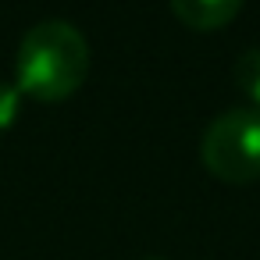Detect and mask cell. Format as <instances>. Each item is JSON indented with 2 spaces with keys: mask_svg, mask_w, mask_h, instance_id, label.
<instances>
[{
  "mask_svg": "<svg viewBox=\"0 0 260 260\" xmlns=\"http://www.w3.org/2000/svg\"><path fill=\"white\" fill-rule=\"evenodd\" d=\"M93 64L86 36L61 18H47L32 25L15 57V89L40 104H61L86 82Z\"/></svg>",
  "mask_w": 260,
  "mask_h": 260,
  "instance_id": "6da1fadb",
  "label": "cell"
},
{
  "mask_svg": "<svg viewBox=\"0 0 260 260\" xmlns=\"http://www.w3.org/2000/svg\"><path fill=\"white\" fill-rule=\"evenodd\" d=\"M200 160L214 178L228 185L256 182L260 178V111L249 104L221 111L200 139Z\"/></svg>",
  "mask_w": 260,
  "mask_h": 260,
  "instance_id": "7a4b0ae2",
  "label": "cell"
},
{
  "mask_svg": "<svg viewBox=\"0 0 260 260\" xmlns=\"http://www.w3.org/2000/svg\"><path fill=\"white\" fill-rule=\"evenodd\" d=\"M175 18L196 32H214V29H224L239 8H242V0H168Z\"/></svg>",
  "mask_w": 260,
  "mask_h": 260,
  "instance_id": "3957f363",
  "label": "cell"
},
{
  "mask_svg": "<svg viewBox=\"0 0 260 260\" xmlns=\"http://www.w3.org/2000/svg\"><path fill=\"white\" fill-rule=\"evenodd\" d=\"M232 75H235V86L242 89V96L249 100V107H256V111H260V47H253V50L239 54V61H235V68H232Z\"/></svg>",
  "mask_w": 260,
  "mask_h": 260,
  "instance_id": "277c9868",
  "label": "cell"
},
{
  "mask_svg": "<svg viewBox=\"0 0 260 260\" xmlns=\"http://www.w3.org/2000/svg\"><path fill=\"white\" fill-rule=\"evenodd\" d=\"M18 111H22V93L8 82H0V132H8L18 121Z\"/></svg>",
  "mask_w": 260,
  "mask_h": 260,
  "instance_id": "5b68a950",
  "label": "cell"
},
{
  "mask_svg": "<svg viewBox=\"0 0 260 260\" xmlns=\"http://www.w3.org/2000/svg\"><path fill=\"white\" fill-rule=\"evenodd\" d=\"M146 260H160V256H146Z\"/></svg>",
  "mask_w": 260,
  "mask_h": 260,
  "instance_id": "8992f818",
  "label": "cell"
}]
</instances>
